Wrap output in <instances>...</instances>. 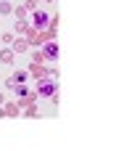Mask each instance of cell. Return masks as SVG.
<instances>
[{
	"mask_svg": "<svg viewBox=\"0 0 132 151\" xmlns=\"http://www.w3.org/2000/svg\"><path fill=\"white\" fill-rule=\"evenodd\" d=\"M40 93H42V96H50V93H53V82H42Z\"/></svg>",
	"mask_w": 132,
	"mask_h": 151,
	"instance_id": "6da1fadb",
	"label": "cell"
},
{
	"mask_svg": "<svg viewBox=\"0 0 132 151\" xmlns=\"http://www.w3.org/2000/svg\"><path fill=\"white\" fill-rule=\"evenodd\" d=\"M45 53H48L50 58H56V53H58V50H56V45H48V48H45Z\"/></svg>",
	"mask_w": 132,
	"mask_h": 151,
	"instance_id": "7a4b0ae2",
	"label": "cell"
}]
</instances>
